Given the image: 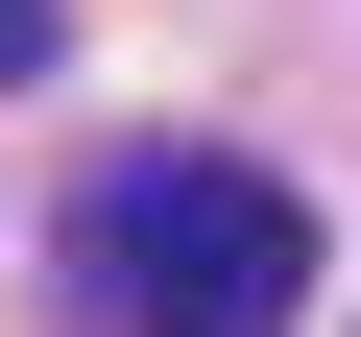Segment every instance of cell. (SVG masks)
I'll list each match as a JSON object with an SVG mask.
<instances>
[{
	"instance_id": "cell-1",
	"label": "cell",
	"mask_w": 361,
	"mask_h": 337,
	"mask_svg": "<svg viewBox=\"0 0 361 337\" xmlns=\"http://www.w3.org/2000/svg\"><path fill=\"white\" fill-rule=\"evenodd\" d=\"M97 289L145 313V337H289V289H313V193L289 168H241V145H193V168H97Z\"/></svg>"
},
{
	"instance_id": "cell-2",
	"label": "cell",
	"mask_w": 361,
	"mask_h": 337,
	"mask_svg": "<svg viewBox=\"0 0 361 337\" xmlns=\"http://www.w3.org/2000/svg\"><path fill=\"white\" fill-rule=\"evenodd\" d=\"M25 73H49V0H0V97H25Z\"/></svg>"
}]
</instances>
